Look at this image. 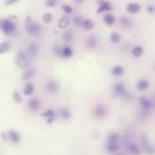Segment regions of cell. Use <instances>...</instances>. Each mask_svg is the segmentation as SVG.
I'll return each instance as SVG.
<instances>
[{
  "label": "cell",
  "instance_id": "obj_39",
  "mask_svg": "<svg viewBox=\"0 0 155 155\" xmlns=\"http://www.w3.org/2000/svg\"><path fill=\"white\" fill-rule=\"evenodd\" d=\"M115 155H125L124 153H117Z\"/></svg>",
  "mask_w": 155,
  "mask_h": 155
},
{
  "label": "cell",
  "instance_id": "obj_32",
  "mask_svg": "<svg viewBox=\"0 0 155 155\" xmlns=\"http://www.w3.org/2000/svg\"><path fill=\"white\" fill-rule=\"evenodd\" d=\"M53 19H54L53 15L51 13H48V12L47 13H45L43 15V16H42V20H43V22L45 24H50V23H52L53 22Z\"/></svg>",
  "mask_w": 155,
  "mask_h": 155
},
{
  "label": "cell",
  "instance_id": "obj_9",
  "mask_svg": "<svg viewBox=\"0 0 155 155\" xmlns=\"http://www.w3.org/2000/svg\"><path fill=\"white\" fill-rule=\"evenodd\" d=\"M59 88H60V85L58 82L54 79H49L45 84V89L51 94L57 93L59 91Z\"/></svg>",
  "mask_w": 155,
  "mask_h": 155
},
{
  "label": "cell",
  "instance_id": "obj_18",
  "mask_svg": "<svg viewBox=\"0 0 155 155\" xmlns=\"http://www.w3.org/2000/svg\"><path fill=\"white\" fill-rule=\"evenodd\" d=\"M58 115L63 120H69L71 118V111L67 107H62L58 110Z\"/></svg>",
  "mask_w": 155,
  "mask_h": 155
},
{
  "label": "cell",
  "instance_id": "obj_11",
  "mask_svg": "<svg viewBox=\"0 0 155 155\" xmlns=\"http://www.w3.org/2000/svg\"><path fill=\"white\" fill-rule=\"evenodd\" d=\"M127 150L132 155H141L142 150L135 143H130L127 144Z\"/></svg>",
  "mask_w": 155,
  "mask_h": 155
},
{
  "label": "cell",
  "instance_id": "obj_3",
  "mask_svg": "<svg viewBox=\"0 0 155 155\" xmlns=\"http://www.w3.org/2000/svg\"><path fill=\"white\" fill-rule=\"evenodd\" d=\"M25 31H26L28 34L34 35H38L41 33V31H42L41 25H40L38 23L32 22L30 16H28V17H27V20L25 21Z\"/></svg>",
  "mask_w": 155,
  "mask_h": 155
},
{
  "label": "cell",
  "instance_id": "obj_38",
  "mask_svg": "<svg viewBox=\"0 0 155 155\" xmlns=\"http://www.w3.org/2000/svg\"><path fill=\"white\" fill-rule=\"evenodd\" d=\"M45 5H48V6H54V5H56V2L54 0H47L45 2Z\"/></svg>",
  "mask_w": 155,
  "mask_h": 155
},
{
  "label": "cell",
  "instance_id": "obj_12",
  "mask_svg": "<svg viewBox=\"0 0 155 155\" xmlns=\"http://www.w3.org/2000/svg\"><path fill=\"white\" fill-rule=\"evenodd\" d=\"M71 24V18L68 15H64L60 18V20L58 21V27L60 29H64L66 30L67 27L70 25Z\"/></svg>",
  "mask_w": 155,
  "mask_h": 155
},
{
  "label": "cell",
  "instance_id": "obj_36",
  "mask_svg": "<svg viewBox=\"0 0 155 155\" xmlns=\"http://www.w3.org/2000/svg\"><path fill=\"white\" fill-rule=\"evenodd\" d=\"M62 8L64 10V12H65L66 14H71L73 13V7L69 5H63Z\"/></svg>",
  "mask_w": 155,
  "mask_h": 155
},
{
  "label": "cell",
  "instance_id": "obj_15",
  "mask_svg": "<svg viewBox=\"0 0 155 155\" xmlns=\"http://www.w3.org/2000/svg\"><path fill=\"white\" fill-rule=\"evenodd\" d=\"M58 51H59L58 54L65 58H69L73 55V50L69 45H65L62 47L61 49H58Z\"/></svg>",
  "mask_w": 155,
  "mask_h": 155
},
{
  "label": "cell",
  "instance_id": "obj_23",
  "mask_svg": "<svg viewBox=\"0 0 155 155\" xmlns=\"http://www.w3.org/2000/svg\"><path fill=\"white\" fill-rule=\"evenodd\" d=\"M34 74H35V71H34L33 68H28V69H26V70L23 73V74H22V76H21L22 81H24V82L29 81V80L34 76Z\"/></svg>",
  "mask_w": 155,
  "mask_h": 155
},
{
  "label": "cell",
  "instance_id": "obj_20",
  "mask_svg": "<svg viewBox=\"0 0 155 155\" xmlns=\"http://www.w3.org/2000/svg\"><path fill=\"white\" fill-rule=\"evenodd\" d=\"M106 151L110 154H116L119 150V143H106Z\"/></svg>",
  "mask_w": 155,
  "mask_h": 155
},
{
  "label": "cell",
  "instance_id": "obj_21",
  "mask_svg": "<svg viewBox=\"0 0 155 155\" xmlns=\"http://www.w3.org/2000/svg\"><path fill=\"white\" fill-rule=\"evenodd\" d=\"M113 9V5L110 2L107 1H102L99 2V7H98V12H104V11H108V10H112Z\"/></svg>",
  "mask_w": 155,
  "mask_h": 155
},
{
  "label": "cell",
  "instance_id": "obj_4",
  "mask_svg": "<svg viewBox=\"0 0 155 155\" xmlns=\"http://www.w3.org/2000/svg\"><path fill=\"white\" fill-rule=\"evenodd\" d=\"M92 114H93V116L95 118V119H104L108 114V110H107V107L103 104H96L93 111H92Z\"/></svg>",
  "mask_w": 155,
  "mask_h": 155
},
{
  "label": "cell",
  "instance_id": "obj_26",
  "mask_svg": "<svg viewBox=\"0 0 155 155\" xmlns=\"http://www.w3.org/2000/svg\"><path fill=\"white\" fill-rule=\"evenodd\" d=\"M111 73L114 76H120L122 74H124V68L122 66V65H115L112 68L111 70Z\"/></svg>",
  "mask_w": 155,
  "mask_h": 155
},
{
  "label": "cell",
  "instance_id": "obj_14",
  "mask_svg": "<svg viewBox=\"0 0 155 155\" xmlns=\"http://www.w3.org/2000/svg\"><path fill=\"white\" fill-rule=\"evenodd\" d=\"M142 6L140 4L138 3H135V2H132V3H129L126 6V10L128 13L130 14H136L138 12H140Z\"/></svg>",
  "mask_w": 155,
  "mask_h": 155
},
{
  "label": "cell",
  "instance_id": "obj_25",
  "mask_svg": "<svg viewBox=\"0 0 155 155\" xmlns=\"http://www.w3.org/2000/svg\"><path fill=\"white\" fill-rule=\"evenodd\" d=\"M120 136L117 133H111L107 137V143H119Z\"/></svg>",
  "mask_w": 155,
  "mask_h": 155
},
{
  "label": "cell",
  "instance_id": "obj_17",
  "mask_svg": "<svg viewBox=\"0 0 155 155\" xmlns=\"http://www.w3.org/2000/svg\"><path fill=\"white\" fill-rule=\"evenodd\" d=\"M74 33L71 29L64 30L63 35H62V38L65 43H71L74 40Z\"/></svg>",
  "mask_w": 155,
  "mask_h": 155
},
{
  "label": "cell",
  "instance_id": "obj_28",
  "mask_svg": "<svg viewBox=\"0 0 155 155\" xmlns=\"http://www.w3.org/2000/svg\"><path fill=\"white\" fill-rule=\"evenodd\" d=\"M131 52L134 57H140L143 54V48L141 45H135L132 48Z\"/></svg>",
  "mask_w": 155,
  "mask_h": 155
},
{
  "label": "cell",
  "instance_id": "obj_29",
  "mask_svg": "<svg viewBox=\"0 0 155 155\" xmlns=\"http://www.w3.org/2000/svg\"><path fill=\"white\" fill-rule=\"evenodd\" d=\"M9 49H10V42L7 40L3 41L0 45V54H3L8 52Z\"/></svg>",
  "mask_w": 155,
  "mask_h": 155
},
{
  "label": "cell",
  "instance_id": "obj_5",
  "mask_svg": "<svg viewBox=\"0 0 155 155\" xmlns=\"http://www.w3.org/2000/svg\"><path fill=\"white\" fill-rule=\"evenodd\" d=\"M15 64L19 68H27L29 65V57L25 52L20 51L15 56Z\"/></svg>",
  "mask_w": 155,
  "mask_h": 155
},
{
  "label": "cell",
  "instance_id": "obj_7",
  "mask_svg": "<svg viewBox=\"0 0 155 155\" xmlns=\"http://www.w3.org/2000/svg\"><path fill=\"white\" fill-rule=\"evenodd\" d=\"M113 94L114 96H117V97H124L125 95V94L128 92L126 90V86L124 83L122 82H117L115 83L114 85H113Z\"/></svg>",
  "mask_w": 155,
  "mask_h": 155
},
{
  "label": "cell",
  "instance_id": "obj_31",
  "mask_svg": "<svg viewBox=\"0 0 155 155\" xmlns=\"http://www.w3.org/2000/svg\"><path fill=\"white\" fill-rule=\"evenodd\" d=\"M94 23L92 19H84L82 27L84 30H91L94 27Z\"/></svg>",
  "mask_w": 155,
  "mask_h": 155
},
{
  "label": "cell",
  "instance_id": "obj_1",
  "mask_svg": "<svg viewBox=\"0 0 155 155\" xmlns=\"http://www.w3.org/2000/svg\"><path fill=\"white\" fill-rule=\"evenodd\" d=\"M0 28L5 35H13L16 31V24L11 21L8 17L3 18L0 21Z\"/></svg>",
  "mask_w": 155,
  "mask_h": 155
},
{
  "label": "cell",
  "instance_id": "obj_22",
  "mask_svg": "<svg viewBox=\"0 0 155 155\" xmlns=\"http://www.w3.org/2000/svg\"><path fill=\"white\" fill-rule=\"evenodd\" d=\"M120 24H121V25L124 28L128 29V28H130L133 25V20L131 18H129L128 16L124 15V16H122L120 18Z\"/></svg>",
  "mask_w": 155,
  "mask_h": 155
},
{
  "label": "cell",
  "instance_id": "obj_37",
  "mask_svg": "<svg viewBox=\"0 0 155 155\" xmlns=\"http://www.w3.org/2000/svg\"><path fill=\"white\" fill-rule=\"evenodd\" d=\"M146 9L148 11V13H150V14L155 13V5L153 4H148L147 6H146Z\"/></svg>",
  "mask_w": 155,
  "mask_h": 155
},
{
  "label": "cell",
  "instance_id": "obj_24",
  "mask_svg": "<svg viewBox=\"0 0 155 155\" xmlns=\"http://www.w3.org/2000/svg\"><path fill=\"white\" fill-rule=\"evenodd\" d=\"M149 84H149V81H148L147 79H141V80H139V81L137 82L136 87H137V89L140 90V91H144V90L148 89Z\"/></svg>",
  "mask_w": 155,
  "mask_h": 155
},
{
  "label": "cell",
  "instance_id": "obj_13",
  "mask_svg": "<svg viewBox=\"0 0 155 155\" xmlns=\"http://www.w3.org/2000/svg\"><path fill=\"white\" fill-rule=\"evenodd\" d=\"M42 116L46 119V122L48 124H52L55 117V112L53 109H47L42 113Z\"/></svg>",
  "mask_w": 155,
  "mask_h": 155
},
{
  "label": "cell",
  "instance_id": "obj_16",
  "mask_svg": "<svg viewBox=\"0 0 155 155\" xmlns=\"http://www.w3.org/2000/svg\"><path fill=\"white\" fill-rule=\"evenodd\" d=\"M27 105H28V108L30 111H32V112L37 111L40 107V100L36 97H34L31 100H29Z\"/></svg>",
  "mask_w": 155,
  "mask_h": 155
},
{
  "label": "cell",
  "instance_id": "obj_19",
  "mask_svg": "<svg viewBox=\"0 0 155 155\" xmlns=\"http://www.w3.org/2000/svg\"><path fill=\"white\" fill-rule=\"evenodd\" d=\"M97 43H98V39H97V36L95 35H90L87 40H86V46L89 48V49H94L96 47L97 45Z\"/></svg>",
  "mask_w": 155,
  "mask_h": 155
},
{
  "label": "cell",
  "instance_id": "obj_10",
  "mask_svg": "<svg viewBox=\"0 0 155 155\" xmlns=\"http://www.w3.org/2000/svg\"><path fill=\"white\" fill-rule=\"evenodd\" d=\"M6 134H7V139L11 141L13 143H18L21 140L20 134L15 130H9Z\"/></svg>",
  "mask_w": 155,
  "mask_h": 155
},
{
  "label": "cell",
  "instance_id": "obj_6",
  "mask_svg": "<svg viewBox=\"0 0 155 155\" xmlns=\"http://www.w3.org/2000/svg\"><path fill=\"white\" fill-rule=\"evenodd\" d=\"M25 53L28 55L29 58H35L38 56L40 53V46L37 43L32 42L29 43L25 48Z\"/></svg>",
  "mask_w": 155,
  "mask_h": 155
},
{
  "label": "cell",
  "instance_id": "obj_34",
  "mask_svg": "<svg viewBox=\"0 0 155 155\" xmlns=\"http://www.w3.org/2000/svg\"><path fill=\"white\" fill-rule=\"evenodd\" d=\"M84 20V19H83L80 15H75V16L74 17V19H73V22H74V24L76 26L80 27V26L83 25Z\"/></svg>",
  "mask_w": 155,
  "mask_h": 155
},
{
  "label": "cell",
  "instance_id": "obj_2",
  "mask_svg": "<svg viewBox=\"0 0 155 155\" xmlns=\"http://www.w3.org/2000/svg\"><path fill=\"white\" fill-rule=\"evenodd\" d=\"M141 145L143 152L147 155H155V145L153 144L148 139L146 134H142L140 136Z\"/></svg>",
  "mask_w": 155,
  "mask_h": 155
},
{
  "label": "cell",
  "instance_id": "obj_35",
  "mask_svg": "<svg viewBox=\"0 0 155 155\" xmlns=\"http://www.w3.org/2000/svg\"><path fill=\"white\" fill-rule=\"evenodd\" d=\"M13 99L16 104H19L21 102L22 97H21V94H20V93L18 91H14L13 92Z\"/></svg>",
  "mask_w": 155,
  "mask_h": 155
},
{
  "label": "cell",
  "instance_id": "obj_27",
  "mask_svg": "<svg viewBox=\"0 0 155 155\" xmlns=\"http://www.w3.org/2000/svg\"><path fill=\"white\" fill-rule=\"evenodd\" d=\"M34 91H35V87H34V84H31V83L25 84V85L24 86V89H23V93L26 96L31 95L34 93Z\"/></svg>",
  "mask_w": 155,
  "mask_h": 155
},
{
  "label": "cell",
  "instance_id": "obj_30",
  "mask_svg": "<svg viewBox=\"0 0 155 155\" xmlns=\"http://www.w3.org/2000/svg\"><path fill=\"white\" fill-rule=\"evenodd\" d=\"M104 22L108 25H112L113 24H114L115 22V18L114 16L112 15V14H106L104 16Z\"/></svg>",
  "mask_w": 155,
  "mask_h": 155
},
{
  "label": "cell",
  "instance_id": "obj_33",
  "mask_svg": "<svg viewBox=\"0 0 155 155\" xmlns=\"http://www.w3.org/2000/svg\"><path fill=\"white\" fill-rule=\"evenodd\" d=\"M110 40L114 44H118L121 40V35L117 32H114L110 35Z\"/></svg>",
  "mask_w": 155,
  "mask_h": 155
},
{
  "label": "cell",
  "instance_id": "obj_8",
  "mask_svg": "<svg viewBox=\"0 0 155 155\" xmlns=\"http://www.w3.org/2000/svg\"><path fill=\"white\" fill-rule=\"evenodd\" d=\"M139 104H140L141 108L143 110H145V111H148V112H150L154 106L153 102L151 99H149L148 97H146V96H141L139 98Z\"/></svg>",
  "mask_w": 155,
  "mask_h": 155
}]
</instances>
